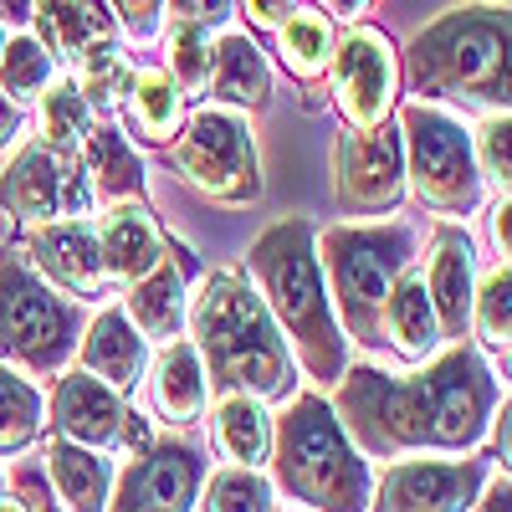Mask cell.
Wrapping results in <instances>:
<instances>
[{
	"label": "cell",
	"instance_id": "obj_25",
	"mask_svg": "<svg viewBox=\"0 0 512 512\" xmlns=\"http://www.w3.org/2000/svg\"><path fill=\"white\" fill-rule=\"evenodd\" d=\"M379 344L390 349L395 359L405 364H425L436 349H441V323H436V308L425 297V282L415 267H405L390 287L379 308Z\"/></svg>",
	"mask_w": 512,
	"mask_h": 512
},
{
	"label": "cell",
	"instance_id": "obj_39",
	"mask_svg": "<svg viewBox=\"0 0 512 512\" xmlns=\"http://www.w3.org/2000/svg\"><path fill=\"white\" fill-rule=\"evenodd\" d=\"M164 16L200 26V31H221L236 16V0H164Z\"/></svg>",
	"mask_w": 512,
	"mask_h": 512
},
{
	"label": "cell",
	"instance_id": "obj_34",
	"mask_svg": "<svg viewBox=\"0 0 512 512\" xmlns=\"http://www.w3.org/2000/svg\"><path fill=\"white\" fill-rule=\"evenodd\" d=\"M200 507L205 512H272L277 487L262 466H221L200 482Z\"/></svg>",
	"mask_w": 512,
	"mask_h": 512
},
{
	"label": "cell",
	"instance_id": "obj_42",
	"mask_svg": "<svg viewBox=\"0 0 512 512\" xmlns=\"http://www.w3.org/2000/svg\"><path fill=\"white\" fill-rule=\"evenodd\" d=\"M154 446V431H149V415L144 410H134L128 405V415H123V436H118V451L134 461V456H144Z\"/></svg>",
	"mask_w": 512,
	"mask_h": 512
},
{
	"label": "cell",
	"instance_id": "obj_30",
	"mask_svg": "<svg viewBox=\"0 0 512 512\" xmlns=\"http://www.w3.org/2000/svg\"><path fill=\"white\" fill-rule=\"evenodd\" d=\"M47 431V400L41 390L11 364H0V461L31 451Z\"/></svg>",
	"mask_w": 512,
	"mask_h": 512
},
{
	"label": "cell",
	"instance_id": "obj_24",
	"mask_svg": "<svg viewBox=\"0 0 512 512\" xmlns=\"http://www.w3.org/2000/svg\"><path fill=\"white\" fill-rule=\"evenodd\" d=\"M31 36L57 67H72L98 41H118V21L108 0H31Z\"/></svg>",
	"mask_w": 512,
	"mask_h": 512
},
{
	"label": "cell",
	"instance_id": "obj_8",
	"mask_svg": "<svg viewBox=\"0 0 512 512\" xmlns=\"http://www.w3.org/2000/svg\"><path fill=\"white\" fill-rule=\"evenodd\" d=\"M400 149H405V190L441 221H466L477 216L487 185L472 159V128L441 103H400L395 108Z\"/></svg>",
	"mask_w": 512,
	"mask_h": 512
},
{
	"label": "cell",
	"instance_id": "obj_16",
	"mask_svg": "<svg viewBox=\"0 0 512 512\" xmlns=\"http://www.w3.org/2000/svg\"><path fill=\"white\" fill-rule=\"evenodd\" d=\"M190 277H195V256L164 236V256L159 267L144 272L139 282L123 287V318L139 328V338L154 349L175 344V338H185V313H190Z\"/></svg>",
	"mask_w": 512,
	"mask_h": 512
},
{
	"label": "cell",
	"instance_id": "obj_2",
	"mask_svg": "<svg viewBox=\"0 0 512 512\" xmlns=\"http://www.w3.org/2000/svg\"><path fill=\"white\" fill-rule=\"evenodd\" d=\"M313 236H318V226L308 216L272 221L262 236L246 246V272H251L256 297L267 303L292 364L303 369L313 384L333 390V384L344 379V369H349V338H344V328H338V318H333Z\"/></svg>",
	"mask_w": 512,
	"mask_h": 512
},
{
	"label": "cell",
	"instance_id": "obj_23",
	"mask_svg": "<svg viewBox=\"0 0 512 512\" xmlns=\"http://www.w3.org/2000/svg\"><path fill=\"white\" fill-rule=\"evenodd\" d=\"M144 379H149V405H154V415L169 425V431H190L195 420H205V410H210V379H205V364H200L190 338L164 344L149 359Z\"/></svg>",
	"mask_w": 512,
	"mask_h": 512
},
{
	"label": "cell",
	"instance_id": "obj_20",
	"mask_svg": "<svg viewBox=\"0 0 512 512\" xmlns=\"http://www.w3.org/2000/svg\"><path fill=\"white\" fill-rule=\"evenodd\" d=\"M77 369H88L93 379H103L113 395H134L144 374H149V344L139 338V328L123 318V308H103L93 313V323H82L77 338Z\"/></svg>",
	"mask_w": 512,
	"mask_h": 512
},
{
	"label": "cell",
	"instance_id": "obj_7",
	"mask_svg": "<svg viewBox=\"0 0 512 512\" xmlns=\"http://www.w3.org/2000/svg\"><path fill=\"white\" fill-rule=\"evenodd\" d=\"M82 323V303L57 292L11 241L0 246V364L26 379H57L77 354Z\"/></svg>",
	"mask_w": 512,
	"mask_h": 512
},
{
	"label": "cell",
	"instance_id": "obj_21",
	"mask_svg": "<svg viewBox=\"0 0 512 512\" xmlns=\"http://www.w3.org/2000/svg\"><path fill=\"white\" fill-rule=\"evenodd\" d=\"M205 93L216 98V108H236V113H262L272 103V62L256 47L251 31H216Z\"/></svg>",
	"mask_w": 512,
	"mask_h": 512
},
{
	"label": "cell",
	"instance_id": "obj_14",
	"mask_svg": "<svg viewBox=\"0 0 512 512\" xmlns=\"http://www.w3.org/2000/svg\"><path fill=\"white\" fill-rule=\"evenodd\" d=\"M333 195L349 216H384L405 200V149H400V128L379 123V128H349L333 144Z\"/></svg>",
	"mask_w": 512,
	"mask_h": 512
},
{
	"label": "cell",
	"instance_id": "obj_1",
	"mask_svg": "<svg viewBox=\"0 0 512 512\" xmlns=\"http://www.w3.org/2000/svg\"><path fill=\"white\" fill-rule=\"evenodd\" d=\"M502 379L472 344L436 349L420 369L390 374L349 364L333 384V415L344 436L379 461L395 456H472L487 441V420L502 405Z\"/></svg>",
	"mask_w": 512,
	"mask_h": 512
},
{
	"label": "cell",
	"instance_id": "obj_37",
	"mask_svg": "<svg viewBox=\"0 0 512 512\" xmlns=\"http://www.w3.org/2000/svg\"><path fill=\"white\" fill-rule=\"evenodd\" d=\"M507 134H512V118H507V113H482V123L472 128V159H477V175H482V185L497 190V195H507V185H512Z\"/></svg>",
	"mask_w": 512,
	"mask_h": 512
},
{
	"label": "cell",
	"instance_id": "obj_44",
	"mask_svg": "<svg viewBox=\"0 0 512 512\" xmlns=\"http://www.w3.org/2000/svg\"><path fill=\"white\" fill-rule=\"evenodd\" d=\"M21 128H26V118H21V103H11L6 93H0V154H6V149L21 139Z\"/></svg>",
	"mask_w": 512,
	"mask_h": 512
},
{
	"label": "cell",
	"instance_id": "obj_31",
	"mask_svg": "<svg viewBox=\"0 0 512 512\" xmlns=\"http://www.w3.org/2000/svg\"><path fill=\"white\" fill-rule=\"evenodd\" d=\"M93 123H98V113L88 108V98L77 93L72 77H57L52 88L36 98V128H41L36 144H47L52 154H77L82 134H88Z\"/></svg>",
	"mask_w": 512,
	"mask_h": 512
},
{
	"label": "cell",
	"instance_id": "obj_47",
	"mask_svg": "<svg viewBox=\"0 0 512 512\" xmlns=\"http://www.w3.org/2000/svg\"><path fill=\"white\" fill-rule=\"evenodd\" d=\"M0 26H6V31H26L31 26V0H0Z\"/></svg>",
	"mask_w": 512,
	"mask_h": 512
},
{
	"label": "cell",
	"instance_id": "obj_27",
	"mask_svg": "<svg viewBox=\"0 0 512 512\" xmlns=\"http://www.w3.org/2000/svg\"><path fill=\"white\" fill-rule=\"evenodd\" d=\"M41 477H47L52 497L67 512H103L108 492H113V461L93 446L52 436L47 451H41Z\"/></svg>",
	"mask_w": 512,
	"mask_h": 512
},
{
	"label": "cell",
	"instance_id": "obj_17",
	"mask_svg": "<svg viewBox=\"0 0 512 512\" xmlns=\"http://www.w3.org/2000/svg\"><path fill=\"white\" fill-rule=\"evenodd\" d=\"M425 297L436 308L441 344H466L472 333V292H477V241L456 221H441L431 231V256H425Z\"/></svg>",
	"mask_w": 512,
	"mask_h": 512
},
{
	"label": "cell",
	"instance_id": "obj_11",
	"mask_svg": "<svg viewBox=\"0 0 512 512\" xmlns=\"http://www.w3.org/2000/svg\"><path fill=\"white\" fill-rule=\"evenodd\" d=\"M492 477V456H395L374 477L369 512H472Z\"/></svg>",
	"mask_w": 512,
	"mask_h": 512
},
{
	"label": "cell",
	"instance_id": "obj_13",
	"mask_svg": "<svg viewBox=\"0 0 512 512\" xmlns=\"http://www.w3.org/2000/svg\"><path fill=\"white\" fill-rule=\"evenodd\" d=\"M205 482V446L185 431L154 436L144 456L113 472V492L103 512H195Z\"/></svg>",
	"mask_w": 512,
	"mask_h": 512
},
{
	"label": "cell",
	"instance_id": "obj_48",
	"mask_svg": "<svg viewBox=\"0 0 512 512\" xmlns=\"http://www.w3.org/2000/svg\"><path fill=\"white\" fill-rule=\"evenodd\" d=\"M0 512H31V502H26V497H21V492H11V497H6V502H0Z\"/></svg>",
	"mask_w": 512,
	"mask_h": 512
},
{
	"label": "cell",
	"instance_id": "obj_3",
	"mask_svg": "<svg viewBox=\"0 0 512 512\" xmlns=\"http://www.w3.org/2000/svg\"><path fill=\"white\" fill-rule=\"evenodd\" d=\"M185 328L216 395H256L262 405H287L297 395V364L241 272H205L190 292Z\"/></svg>",
	"mask_w": 512,
	"mask_h": 512
},
{
	"label": "cell",
	"instance_id": "obj_5",
	"mask_svg": "<svg viewBox=\"0 0 512 512\" xmlns=\"http://www.w3.org/2000/svg\"><path fill=\"white\" fill-rule=\"evenodd\" d=\"M272 487L308 512H369L374 466L344 436L328 395L297 390L282 415H272Z\"/></svg>",
	"mask_w": 512,
	"mask_h": 512
},
{
	"label": "cell",
	"instance_id": "obj_10",
	"mask_svg": "<svg viewBox=\"0 0 512 512\" xmlns=\"http://www.w3.org/2000/svg\"><path fill=\"white\" fill-rule=\"evenodd\" d=\"M328 93H333L338 118H344L354 134L359 128L390 123L395 108H400V47H395V36L354 21L333 47Z\"/></svg>",
	"mask_w": 512,
	"mask_h": 512
},
{
	"label": "cell",
	"instance_id": "obj_50",
	"mask_svg": "<svg viewBox=\"0 0 512 512\" xmlns=\"http://www.w3.org/2000/svg\"><path fill=\"white\" fill-rule=\"evenodd\" d=\"M6 36H11V31H6V26H0V52H6Z\"/></svg>",
	"mask_w": 512,
	"mask_h": 512
},
{
	"label": "cell",
	"instance_id": "obj_15",
	"mask_svg": "<svg viewBox=\"0 0 512 512\" xmlns=\"http://www.w3.org/2000/svg\"><path fill=\"white\" fill-rule=\"evenodd\" d=\"M11 246L26 262L47 277L57 292H67L72 303H93L103 297L108 277L98 262V236L93 221H47V226H16Z\"/></svg>",
	"mask_w": 512,
	"mask_h": 512
},
{
	"label": "cell",
	"instance_id": "obj_12",
	"mask_svg": "<svg viewBox=\"0 0 512 512\" xmlns=\"http://www.w3.org/2000/svg\"><path fill=\"white\" fill-rule=\"evenodd\" d=\"M93 190L77 169V154H52L47 144H26L0 169V210L16 226H47V221H88Z\"/></svg>",
	"mask_w": 512,
	"mask_h": 512
},
{
	"label": "cell",
	"instance_id": "obj_33",
	"mask_svg": "<svg viewBox=\"0 0 512 512\" xmlns=\"http://www.w3.org/2000/svg\"><path fill=\"white\" fill-rule=\"evenodd\" d=\"M128 77H134V62H128V52L118 47V41H98V47H88L77 62H72V82H77V93L88 98L93 113H118L123 103V88H128Z\"/></svg>",
	"mask_w": 512,
	"mask_h": 512
},
{
	"label": "cell",
	"instance_id": "obj_19",
	"mask_svg": "<svg viewBox=\"0 0 512 512\" xmlns=\"http://www.w3.org/2000/svg\"><path fill=\"white\" fill-rule=\"evenodd\" d=\"M93 236H98V262H103V277L108 282H139L144 272L159 267L164 256V231L154 221L149 200H118L108 205L103 216L93 221Z\"/></svg>",
	"mask_w": 512,
	"mask_h": 512
},
{
	"label": "cell",
	"instance_id": "obj_38",
	"mask_svg": "<svg viewBox=\"0 0 512 512\" xmlns=\"http://www.w3.org/2000/svg\"><path fill=\"white\" fill-rule=\"evenodd\" d=\"M108 11L128 41H154L164 26V0H108Z\"/></svg>",
	"mask_w": 512,
	"mask_h": 512
},
{
	"label": "cell",
	"instance_id": "obj_29",
	"mask_svg": "<svg viewBox=\"0 0 512 512\" xmlns=\"http://www.w3.org/2000/svg\"><path fill=\"white\" fill-rule=\"evenodd\" d=\"M333 47H338V26H333L323 11H313L308 0H303V6H297V11L272 31L277 67L297 82V88H308V93L328 77V67H333Z\"/></svg>",
	"mask_w": 512,
	"mask_h": 512
},
{
	"label": "cell",
	"instance_id": "obj_9",
	"mask_svg": "<svg viewBox=\"0 0 512 512\" xmlns=\"http://www.w3.org/2000/svg\"><path fill=\"white\" fill-rule=\"evenodd\" d=\"M175 175L210 205L246 210L262 200V159H256L251 123L236 108H200L169 144Z\"/></svg>",
	"mask_w": 512,
	"mask_h": 512
},
{
	"label": "cell",
	"instance_id": "obj_32",
	"mask_svg": "<svg viewBox=\"0 0 512 512\" xmlns=\"http://www.w3.org/2000/svg\"><path fill=\"white\" fill-rule=\"evenodd\" d=\"M57 77H62V67L52 62V52L41 47L31 31L6 36V52H0V93H6L11 103H36Z\"/></svg>",
	"mask_w": 512,
	"mask_h": 512
},
{
	"label": "cell",
	"instance_id": "obj_22",
	"mask_svg": "<svg viewBox=\"0 0 512 512\" xmlns=\"http://www.w3.org/2000/svg\"><path fill=\"white\" fill-rule=\"evenodd\" d=\"M77 169L82 180H88L93 200H144L149 195V169H144V154L134 149V139L123 134L118 123L98 118L88 134L77 144Z\"/></svg>",
	"mask_w": 512,
	"mask_h": 512
},
{
	"label": "cell",
	"instance_id": "obj_45",
	"mask_svg": "<svg viewBox=\"0 0 512 512\" xmlns=\"http://www.w3.org/2000/svg\"><path fill=\"white\" fill-rule=\"evenodd\" d=\"M318 6L333 26H354V21H364V11L374 6V0H318Z\"/></svg>",
	"mask_w": 512,
	"mask_h": 512
},
{
	"label": "cell",
	"instance_id": "obj_49",
	"mask_svg": "<svg viewBox=\"0 0 512 512\" xmlns=\"http://www.w3.org/2000/svg\"><path fill=\"white\" fill-rule=\"evenodd\" d=\"M11 497V477H6V466H0V502Z\"/></svg>",
	"mask_w": 512,
	"mask_h": 512
},
{
	"label": "cell",
	"instance_id": "obj_4",
	"mask_svg": "<svg viewBox=\"0 0 512 512\" xmlns=\"http://www.w3.org/2000/svg\"><path fill=\"white\" fill-rule=\"evenodd\" d=\"M415 103L507 113V0H466L425 21L400 57Z\"/></svg>",
	"mask_w": 512,
	"mask_h": 512
},
{
	"label": "cell",
	"instance_id": "obj_35",
	"mask_svg": "<svg viewBox=\"0 0 512 512\" xmlns=\"http://www.w3.org/2000/svg\"><path fill=\"white\" fill-rule=\"evenodd\" d=\"M472 333L482 338V349L507 359L512 349V267L497 262L487 277H477L472 292Z\"/></svg>",
	"mask_w": 512,
	"mask_h": 512
},
{
	"label": "cell",
	"instance_id": "obj_41",
	"mask_svg": "<svg viewBox=\"0 0 512 512\" xmlns=\"http://www.w3.org/2000/svg\"><path fill=\"white\" fill-rule=\"evenodd\" d=\"M11 492H21V497L31 502V512H67V507L52 497L47 477H41V466H16V472H11Z\"/></svg>",
	"mask_w": 512,
	"mask_h": 512
},
{
	"label": "cell",
	"instance_id": "obj_26",
	"mask_svg": "<svg viewBox=\"0 0 512 512\" xmlns=\"http://www.w3.org/2000/svg\"><path fill=\"white\" fill-rule=\"evenodd\" d=\"M118 113H123V134H134L149 149H169L185 128V93L169 82L164 67H134Z\"/></svg>",
	"mask_w": 512,
	"mask_h": 512
},
{
	"label": "cell",
	"instance_id": "obj_18",
	"mask_svg": "<svg viewBox=\"0 0 512 512\" xmlns=\"http://www.w3.org/2000/svg\"><path fill=\"white\" fill-rule=\"evenodd\" d=\"M123 415H128V400L113 395L108 384L93 379L88 369H62V374H57L52 420H47L52 436L113 456V451H118V436H123Z\"/></svg>",
	"mask_w": 512,
	"mask_h": 512
},
{
	"label": "cell",
	"instance_id": "obj_36",
	"mask_svg": "<svg viewBox=\"0 0 512 512\" xmlns=\"http://www.w3.org/2000/svg\"><path fill=\"white\" fill-rule=\"evenodd\" d=\"M210 41H216V31H200V26H185V21H169V31H164V72L185 98L205 93Z\"/></svg>",
	"mask_w": 512,
	"mask_h": 512
},
{
	"label": "cell",
	"instance_id": "obj_28",
	"mask_svg": "<svg viewBox=\"0 0 512 512\" xmlns=\"http://www.w3.org/2000/svg\"><path fill=\"white\" fill-rule=\"evenodd\" d=\"M210 420V451L226 466H267L272 456V410L256 395H216Z\"/></svg>",
	"mask_w": 512,
	"mask_h": 512
},
{
	"label": "cell",
	"instance_id": "obj_40",
	"mask_svg": "<svg viewBox=\"0 0 512 512\" xmlns=\"http://www.w3.org/2000/svg\"><path fill=\"white\" fill-rule=\"evenodd\" d=\"M303 0H236V11L246 16V26H251V36H272Z\"/></svg>",
	"mask_w": 512,
	"mask_h": 512
},
{
	"label": "cell",
	"instance_id": "obj_46",
	"mask_svg": "<svg viewBox=\"0 0 512 512\" xmlns=\"http://www.w3.org/2000/svg\"><path fill=\"white\" fill-rule=\"evenodd\" d=\"M487 216H492V246H497V262H507V216H512V200H507V195H497Z\"/></svg>",
	"mask_w": 512,
	"mask_h": 512
},
{
	"label": "cell",
	"instance_id": "obj_43",
	"mask_svg": "<svg viewBox=\"0 0 512 512\" xmlns=\"http://www.w3.org/2000/svg\"><path fill=\"white\" fill-rule=\"evenodd\" d=\"M507 502H512V482H507V472H492L487 487L477 492L472 512H507Z\"/></svg>",
	"mask_w": 512,
	"mask_h": 512
},
{
	"label": "cell",
	"instance_id": "obj_51",
	"mask_svg": "<svg viewBox=\"0 0 512 512\" xmlns=\"http://www.w3.org/2000/svg\"><path fill=\"white\" fill-rule=\"evenodd\" d=\"M272 512H297V507H272Z\"/></svg>",
	"mask_w": 512,
	"mask_h": 512
},
{
	"label": "cell",
	"instance_id": "obj_6",
	"mask_svg": "<svg viewBox=\"0 0 512 512\" xmlns=\"http://www.w3.org/2000/svg\"><path fill=\"white\" fill-rule=\"evenodd\" d=\"M318 267L328 282L333 318L344 328L349 344L359 349H384L379 344V308L390 297L395 277L415 267L420 236L405 221H338L313 236Z\"/></svg>",
	"mask_w": 512,
	"mask_h": 512
}]
</instances>
